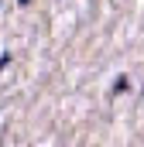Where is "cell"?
<instances>
[{
	"instance_id": "obj_1",
	"label": "cell",
	"mask_w": 144,
	"mask_h": 147,
	"mask_svg": "<svg viewBox=\"0 0 144 147\" xmlns=\"http://www.w3.org/2000/svg\"><path fill=\"white\" fill-rule=\"evenodd\" d=\"M17 3H21V7H24V3H31V0H17Z\"/></svg>"
}]
</instances>
